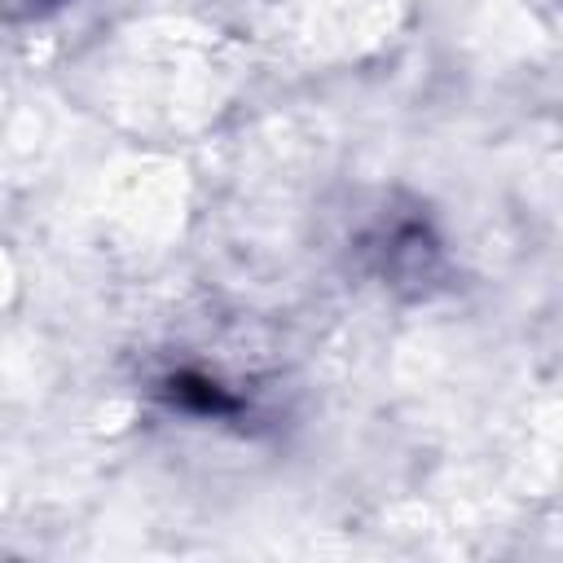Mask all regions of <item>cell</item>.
I'll return each instance as SVG.
<instances>
[{"label":"cell","instance_id":"1","mask_svg":"<svg viewBox=\"0 0 563 563\" xmlns=\"http://www.w3.org/2000/svg\"><path fill=\"white\" fill-rule=\"evenodd\" d=\"M369 260L378 268L383 282L391 286H418L435 277V264H440V242L431 238V229L422 220H391L383 229H374L369 238Z\"/></svg>","mask_w":563,"mask_h":563},{"label":"cell","instance_id":"2","mask_svg":"<svg viewBox=\"0 0 563 563\" xmlns=\"http://www.w3.org/2000/svg\"><path fill=\"white\" fill-rule=\"evenodd\" d=\"M163 391H167L172 405L194 409V413H207V418H233L238 413V400L220 383H211L207 374H172L163 383Z\"/></svg>","mask_w":563,"mask_h":563},{"label":"cell","instance_id":"3","mask_svg":"<svg viewBox=\"0 0 563 563\" xmlns=\"http://www.w3.org/2000/svg\"><path fill=\"white\" fill-rule=\"evenodd\" d=\"M44 4H57V0H26V9H22V13H44Z\"/></svg>","mask_w":563,"mask_h":563}]
</instances>
